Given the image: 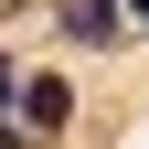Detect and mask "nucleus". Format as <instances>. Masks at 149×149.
I'll list each match as a JSON object with an SVG mask.
<instances>
[{"label":"nucleus","instance_id":"f257e3e1","mask_svg":"<svg viewBox=\"0 0 149 149\" xmlns=\"http://www.w3.org/2000/svg\"><path fill=\"white\" fill-rule=\"evenodd\" d=\"M128 0H64V43H128Z\"/></svg>","mask_w":149,"mask_h":149},{"label":"nucleus","instance_id":"7ed1b4c3","mask_svg":"<svg viewBox=\"0 0 149 149\" xmlns=\"http://www.w3.org/2000/svg\"><path fill=\"white\" fill-rule=\"evenodd\" d=\"M11 96H22V74H11V64H0V107H11Z\"/></svg>","mask_w":149,"mask_h":149},{"label":"nucleus","instance_id":"f03ea898","mask_svg":"<svg viewBox=\"0 0 149 149\" xmlns=\"http://www.w3.org/2000/svg\"><path fill=\"white\" fill-rule=\"evenodd\" d=\"M64 117H74V85H64V74H22V128H32V139H53Z\"/></svg>","mask_w":149,"mask_h":149},{"label":"nucleus","instance_id":"20e7f679","mask_svg":"<svg viewBox=\"0 0 149 149\" xmlns=\"http://www.w3.org/2000/svg\"><path fill=\"white\" fill-rule=\"evenodd\" d=\"M128 11H139V32H149V0H128Z\"/></svg>","mask_w":149,"mask_h":149}]
</instances>
